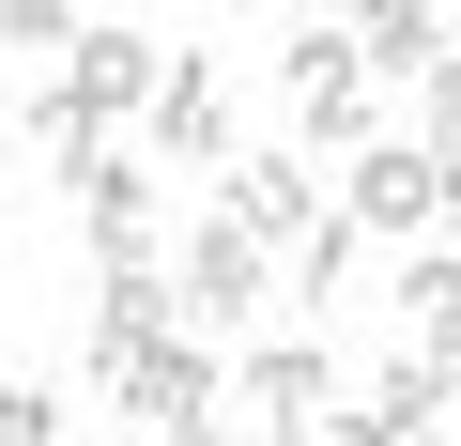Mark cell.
<instances>
[{
    "instance_id": "1",
    "label": "cell",
    "mask_w": 461,
    "mask_h": 446,
    "mask_svg": "<svg viewBox=\"0 0 461 446\" xmlns=\"http://www.w3.org/2000/svg\"><path fill=\"white\" fill-rule=\"evenodd\" d=\"M230 415H262V446H323V415H339V354H323V323L230 354Z\"/></svg>"
},
{
    "instance_id": "2",
    "label": "cell",
    "mask_w": 461,
    "mask_h": 446,
    "mask_svg": "<svg viewBox=\"0 0 461 446\" xmlns=\"http://www.w3.org/2000/svg\"><path fill=\"white\" fill-rule=\"evenodd\" d=\"M169 293H185V323H200V339H247V323L277 308V247L247 232V215H200L185 262H169Z\"/></svg>"
},
{
    "instance_id": "3",
    "label": "cell",
    "mask_w": 461,
    "mask_h": 446,
    "mask_svg": "<svg viewBox=\"0 0 461 446\" xmlns=\"http://www.w3.org/2000/svg\"><path fill=\"white\" fill-rule=\"evenodd\" d=\"M123 415H154V431H200V415H230V354L200 339V323H169V339H139V354H108L93 369Z\"/></svg>"
},
{
    "instance_id": "4",
    "label": "cell",
    "mask_w": 461,
    "mask_h": 446,
    "mask_svg": "<svg viewBox=\"0 0 461 446\" xmlns=\"http://www.w3.org/2000/svg\"><path fill=\"white\" fill-rule=\"evenodd\" d=\"M277 93H293V123H308V139L369 154V93H384V77L354 62V32H323V16H308V32H277Z\"/></svg>"
},
{
    "instance_id": "5",
    "label": "cell",
    "mask_w": 461,
    "mask_h": 446,
    "mask_svg": "<svg viewBox=\"0 0 461 446\" xmlns=\"http://www.w3.org/2000/svg\"><path fill=\"white\" fill-rule=\"evenodd\" d=\"M339 215H354V232H430V215H446V154L430 139H369L339 169Z\"/></svg>"
},
{
    "instance_id": "6",
    "label": "cell",
    "mask_w": 461,
    "mask_h": 446,
    "mask_svg": "<svg viewBox=\"0 0 461 446\" xmlns=\"http://www.w3.org/2000/svg\"><path fill=\"white\" fill-rule=\"evenodd\" d=\"M139 123H154V154H169V169H230V154H247V139H230V77H215L200 47L154 77V108H139Z\"/></svg>"
},
{
    "instance_id": "7",
    "label": "cell",
    "mask_w": 461,
    "mask_h": 446,
    "mask_svg": "<svg viewBox=\"0 0 461 446\" xmlns=\"http://www.w3.org/2000/svg\"><path fill=\"white\" fill-rule=\"evenodd\" d=\"M154 77H169L154 32H77V47H62V108H77V123H139Z\"/></svg>"
},
{
    "instance_id": "8",
    "label": "cell",
    "mask_w": 461,
    "mask_h": 446,
    "mask_svg": "<svg viewBox=\"0 0 461 446\" xmlns=\"http://www.w3.org/2000/svg\"><path fill=\"white\" fill-rule=\"evenodd\" d=\"M77 232H93V262H108V278H154V232H169L154 169H123V154H108V169L77 185Z\"/></svg>"
},
{
    "instance_id": "9",
    "label": "cell",
    "mask_w": 461,
    "mask_h": 446,
    "mask_svg": "<svg viewBox=\"0 0 461 446\" xmlns=\"http://www.w3.org/2000/svg\"><path fill=\"white\" fill-rule=\"evenodd\" d=\"M215 215H247V232L293 262V247L323 232V200H308V154H230V200H215Z\"/></svg>"
},
{
    "instance_id": "10",
    "label": "cell",
    "mask_w": 461,
    "mask_h": 446,
    "mask_svg": "<svg viewBox=\"0 0 461 446\" xmlns=\"http://www.w3.org/2000/svg\"><path fill=\"white\" fill-rule=\"evenodd\" d=\"M339 32H354V62H369V77H400V93H415L430 62H461V47H446V16H430V0H354Z\"/></svg>"
},
{
    "instance_id": "11",
    "label": "cell",
    "mask_w": 461,
    "mask_h": 446,
    "mask_svg": "<svg viewBox=\"0 0 461 446\" xmlns=\"http://www.w3.org/2000/svg\"><path fill=\"white\" fill-rule=\"evenodd\" d=\"M369 415H384L400 446H446V431H461V369H430V354H400V369L369 385Z\"/></svg>"
},
{
    "instance_id": "12",
    "label": "cell",
    "mask_w": 461,
    "mask_h": 446,
    "mask_svg": "<svg viewBox=\"0 0 461 446\" xmlns=\"http://www.w3.org/2000/svg\"><path fill=\"white\" fill-rule=\"evenodd\" d=\"M400 323H415L430 369H461V247H415L400 262Z\"/></svg>"
},
{
    "instance_id": "13",
    "label": "cell",
    "mask_w": 461,
    "mask_h": 446,
    "mask_svg": "<svg viewBox=\"0 0 461 446\" xmlns=\"http://www.w3.org/2000/svg\"><path fill=\"white\" fill-rule=\"evenodd\" d=\"M169 323H185L169 262H154V278H108V308H93V369H108V354H139V339H169Z\"/></svg>"
},
{
    "instance_id": "14",
    "label": "cell",
    "mask_w": 461,
    "mask_h": 446,
    "mask_svg": "<svg viewBox=\"0 0 461 446\" xmlns=\"http://www.w3.org/2000/svg\"><path fill=\"white\" fill-rule=\"evenodd\" d=\"M93 16H77V0H0V62H16V47H77Z\"/></svg>"
},
{
    "instance_id": "15",
    "label": "cell",
    "mask_w": 461,
    "mask_h": 446,
    "mask_svg": "<svg viewBox=\"0 0 461 446\" xmlns=\"http://www.w3.org/2000/svg\"><path fill=\"white\" fill-rule=\"evenodd\" d=\"M0 446H62V400H47L32 369H0Z\"/></svg>"
},
{
    "instance_id": "16",
    "label": "cell",
    "mask_w": 461,
    "mask_h": 446,
    "mask_svg": "<svg viewBox=\"0 0 461 446\" xmlns=\"http://www.w3.org/2000/svg\"><path fill=\"white\" fill-rule=\"evenodd\" d=\"M415 139L461 169V62H430V77H415Z\"/></svg>"
},
{
    "instance_id": "17",
    "label": "cell",
    "mask_w": 461,
    "mask_h": 446,
    "mask_svg": "<svg viewBox=\"0 0 461 446\" xmlns=\"http://www.w3.org/2000/svg\"><path fill=\"white\" fill-rule=\"evenodd\" d=\"M339 278H354V215H323V232L293 247V293H339Z\"/></svg>"
},
{
    "instance_id": "18",
    "label": "cell",
    "mask_w": 461,
    "mask_h": 446,
    "mask_svg": "<svg viewBox=\"0 0 461 446\" xmlns=\"http://www.w3.org/2000/svg\"><path fill=\"white\" fill-rule=\"evenodd\" d=\"M323 446H400V431L384 415H323Z\"/></svg>"
},
{
    "instance_id": "19",
    "label": "cell",
    "mask_w": 461,
    "mask_h": 446,
    "mask_svg": "<svg viewBox=\"0 0 461 446\" xmlns=\"http://www.w3.org/2000/svg\"><path fill=\"white\" fill-rule=\"evenodd\" d=\"M0 169H16V62H0Z\"/></svg>"
},
{
    "instance_id": "20",
    "label": "cell",
    "mask_w": 461,
    "mask_h": 446,
    "mask_svg": "<svg viewBox=\"0 0 461 446\" xmlns=\"http://www.w3.org/2000/svg\"><path fill=\"white\" fill-rule=\"evenodd\" d=\"M154 446H230V431H215V415H200V431H154Z\"/></svg>"
},
{
    "instance_id": "21",
    "label": "cell",
    "mask_w": 461,
    "mask_h": 446,
    "mask_svg": "<svg viewBox=\"0 0 461 446\" xmlns=\"http://www.w3.org/2000/svg\"><path fill=\"white\" fill-rule=\"evenodd\" d=\"M446 232H461V169H446Z\"/></svg>"
}]
</instances>
